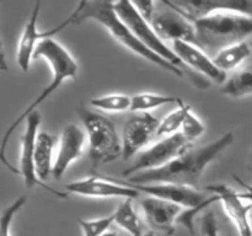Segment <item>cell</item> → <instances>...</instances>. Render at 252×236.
Here are the masks:
<instances>
[{
  "instance_id": "obj_32",
  "label": "cell",
  "mask_w": 252,
  "mask_h": 236,
  "mask_svg": "<svg viewBox=\"0 0 252 236\" xmlns=\"http://www.w3.org/2000/svg\"><path fill=\"white\" fill-rule=\"evenodd\" d=\"M233 177L241 187H244V188H245V192H244V193H239L240 194L241 198H243L244 201H249L250 203H252V184L246 183L245 181H243V179H241L239 176H236V175H234Z\"/></svg>"
},
{
  "instance_id": "obj_7",
  "label": "cell",
  "mask_w": 252,
  "mask_h": 236,
  "mask_svg": "<svg viewBox=\"0 0 252 236\" xmlns=\"http://www.w3.org/2000/svg\"><path fill=\"white\" fill-rule=\"evenodd\" d=\"M189 149H191V143L181 132L162 138L152 148L140 152L134 162L123 171V176L128 179L138 172L161 169Z\"/></svg>"
},
{
  "instance_id": "obj_10",
  "label": "cell",
  "mask_w": 252,
  "mask_h": 236,
  "mask_svg": "<svg viewBox=\"0 0 252 236\" xmlns=\"http://www.w3.org/2000/svg\"><path fill=\"white\" fill-rule=\"evenodd\" d=\"M160 120L149 112H137L130 116L123 127L122 157L128 160L139 152L153 135L157 134Z\"/></svg>"
},
{
  "instance_id": "obj_30",
  "label": "cell",
  "mask_w": 252,
  "mask_h": 236,
  "mask_svg": "<svg viewBox=\"0 0 252 236\" xmlns=\"http://www.w3.org/2000/svg\"><path fill=\"white\" fill-rule=\"evenodd\" d=\"M202 233L204 236H219L218 221L213 211H208L202 218Z\"/></svg>"
},
{
  "instance_id": "obj_34",
  "label": "cell",
  "mask_w": 252,
  "mask_h": 236,
  "mask_svg": "<svg viewBox=\"0 0 252 236\" xmlns=\"http://www.w3.org/2000/svg\"><path fill=\"white\" fill-rule=\"evenodd\" d=\"M143 236H157V234L153 233V231H145Z\"/></svg>"
},
{
  "instance_id": "obj_16",
  "label": "cell",
  "mask_w": 252,
  "mask_h": 236,
  "mask_svg": "<svg viewBox=\"0 0 252 236\" xmlns=\"http://www.w3.org/2000/svg\"><path fill=\"white\" fill-rule=\"evenodd\" d=\"M150 25L162 41L167 39L172 41V43L181 41L198 47L194 24L189 22L172 9L155 14Z\"/></svg>"
},
{
  "instance_id": "obj_12",
  "label": "cell",
  "mask_w": 252,
  "mask_h": 236,
  "mask_svg": "<svg viewBox=\"0 0 252 236\" xmlns=\"http://www.w3.org/2000/svg\"><path fill=\"white\" fill-rule=\"evenodd\" d=\"M128 186L133 187L137 191L147 193L154 198L164 199L171 203L179 204L182 208H193L202 206L211 201L212 197H207L203 192L197 188H191L186 186H177L169 183H153V184H132L125 181Z\"/></svg>"
},
{
  "instance_id": "obj_33",
  "label": "cell",
  "mask_w": 252,
  "mask_h": 236,
  "mask_svg": "<svg viewBox=\"0 0 252 236\" xmlns=\"http://www.w3.org/2000/svg\"><path fill=\"white\" fill-rule=\"evenodd\" d=\"M103 236H120V235H118L116 231H107V233H106Z\"/></svg>"
},
{
  "instance_id": "obj_29",
  "label": "cell",
  "mask_w": 252,
  "mask_h": 236,
  "mask_svg": "<svg viewBox=\"0 0 252 236\" xmlns=\"http://www.w3.org/2000/svg\"><path fill=\"white\" fill-rule=\"evenodd\" d=\"M218 201H219V197L216 196V194H213L211 198V201L207 202V203L202 204V206H193V208H187L186 210H182L181 214L179 215V218H177V224H181V225H184L185 228H186L187 230L192 234V235H194V226H193L194 216H196L197 214L202 210V209H204L206 206H211L212 203H214V202H218Z\"/></svg>"
},
{
  "instance_id": "obj_19",
  "label": "cell",
  "mask_w": 252,
  "mask_h": 236,
  "mask_svg": "<svg viewBox=\"0 0 252 236\" xmlns=\"http://www.w3.org/2000/svg\"><path fill=\"white\" fill-rule=\"evenodd\" d=\"M59 143V139L56 135H51L47 132H41L37 135L36 147H34V169H36L37 177L42 182L46 181L52 176L53 172V157L54 145Z\"/></svg>"
},
{
  "instance_id": "obj_26",
  "label": "cell",
  "mask_w": 252,
  "mask_h": 236,
  "mask_svg": "<svg viewBox=\"0 0 252 236\" xmlns=\"http://www.w3.org/2000/svg\"><path fill=\"white\" fill-rule=\"evenodd\" d=\"M78 223L83 229L84 236H103L108 231L110 226L115 223V219L113 215L94 219V220L78 219Z\"/></svg>"
},
{
  "instance_id": "obj_4",
  "label": "cell",
  "mask_w": 252,
  "mask_h": 236,
  "mask_svg": "<svg viewBox=\"0 0 252 236\" xmlns=\"http://www.w3.org/2000/svg\"><path fill=\"white\" fill-rule=\"evenodd\" d=\"M198 48L217 53L244 42L252 34V17L230 11H213L194 22Z\"/></svg>"
},
{
  "instance_id": "obj_21",
  "label": "cell",
  "mask_w": 252,
  "mask_h": 236,
  "mask_svg": "<svg viewBox=\"0 0 252 236\" xmlns=\"http://www.w3.org/2000/svg\"><path fill=\"white\" fill-rule=\"evenodd\" d=\"M115 223L132 236L144 235V226L132 206V199H126L112 214Z\"/></svg>"
},
{
  "instance_id": "obj_20",
  "label": "cell",
  "mask_w": 252,
  "mask_h": 236,
  "mask_svg": "<svg viewBox=\"0 0 252 236\" xmlns=\"http://www.w3.org/2000/svg\"><path fill=\"white\" fill-rule=\"evenodd\" d=\"M251 54V48L249 43L245 41L240 43L233 44L230 47H226L223 51L218 52L213 58L214 63L220 70L224 73L229 70H233L240 63H243L246 58Z\"/></svg>"
},
{
  "instance_id": "obj_28",
  "label": "cell",
  "mask_w": 252,
  "mask_h": 236,
  "mask_svg": "<svg viewBox=\"0 0 252 236\" xmlns=\"http://www.w3.org/2000/svg\"><path fill=\"white\" fill-rule=\"evenodd\" d=\"M204 130H206V127H204L203 123L201 122V119H199L197 116H194L193 113H192V111H189L181 129V133L185 135V138H186L189 143H192L193 140H196L197 138L201 137L204 133Z\"/></svg>"
},
{
  "instance_id": "obj_2",
  "label": "cell",
  "mask_w": 252,
  "mask_h": 236,
  "mask_svg": "<svg viewBox=\"0 0 252 236\" xmlns=\"http://www.w3.org/2000/svg\"><path fill=\"white\" fill-rule=\"evenodd\" d=\"M68 20L70 25H80L88 20H94V21L98 22L101 26L105 27L116 41H118L121 44L127 47L128 49L134 52L138 56L143 57L145 60L150 61V63L155 64V65L160 66L164 70L180 76V78L185 75V71L153 53L135 37L132 30L117 15L115 10V2L102 1V0L80 1L76 9L68 17Z\"/></svg>"
},
{
  "instance_id": "obj_11",
  "label": "cell",
  "mask_w": 252,
  "mask_h": 236,
  "mask_svg": "<svg viewBox=\"0 0 252 236\" xmlns=\"http://www.w3.org/2000/svg\"><path fill=\"white\" fill-rule=\"evenodd\" d=\"M162 4L176 11L192 24L213 11H230L252 17L251 0H213V1L187 0V1H162Z\"/></svg>"
},
{
  "instance_id": "obj_24",
  "label": "cell",
  "mask_w": 252,
  "mask_h": 236,
  "mask_svg": "<svg viewBox=\"0 0 252 236\" xmlns=\"http://www.w3.org/2000/svg\"><path fill=\"white\" fill-rule=\"evenodd\" d=\"M181 98L172 97V96L157 95V93H138L132 97V106L130 111L133 112H148L153 108L161 107L169 103H177L179 105Z\"/></svg>"
},
{
  "instance_id": "obj_15",
  "label": "cell",
  "mask_w": 252,
  "mask_h": 236,
  "mask_svg": "<svg viewBox=\"0 0 252 236\" xmlns=\"http://www.w3.org/2000/svg\"><path fill=\"white\" fill-rule=\"evenodd\" d=\"M206 191L219 197V201L223 204V208L240 236H252V226L250 221V211L252 203L245 204L240 194L236 193L231 187L226 184H211Z\"/></svg>"
},
{
  "instance_id": "obj_36",
  "label": "cell",
  "mask_w": 252,
  "mask_h": 236,
  "mask_svg": "<svg viewBox=\"0 0 252 236\" xmlns=\"http://www.w3.org/2000/svg\"><path fill=\"white\" fill-rule=\"evenodd\" d=\"M251 46H252V43H251Z\"/></svg>"
},
{
  "instance_id": "obj_9",
  "label": "cell",
  "mask_w": 252,
  "mask_h": 236,
  "mask_svg": "<svg viewBox=\"0 0 252 236\" xmlns=\"http://www.w3.org/2000/svg\"><path fill=\"white\" fill-rule=\"evenodd\" d=\"M65 188L69 193L97 198L125 197L126 199H134L140 196L139 191L128 186L122 179L106 176H90L88 178L70 182L65 184Z\"/></svg>"
},
{
  "instance_id": "obj_1",
  "label": "cell",
  "mask_w": 252,
  "mask_h": 236,
  "mask_svg": "<svg viewBox=\"0 0 252 236\" xmlns=\"http://www.w3.org/2000/svg\"><path fill=\"white\" fill-rule=\"evenodd\" d=\"M233 132H228L219 139L194 149H189L161 169L138 172L127 182L132 184L169 183L197 188L202 174L212 161L234 143Z\"/></svg>"
},
{
  "instance_id": "obj_22",
  "label": "cell",
  "mask_w": 252,
  "mask_h": 236,
  "mask_svg": "<svg viewBox=\"0 0 252 236\" xmlns=\"http://www.w3.org/2000/svg\"><path fill=\"white\" fill-rule=\"evenodd\" d=\"M220 92L231 97L252 95V65L231 75L220 86Z\"/></svg>"
},
{
  "instance_id": "obj_5",
  "label": "cell",
  "mask_w": 252,
  "mask_h": 236,
  "mask_svg": "<svg viewBox=\"0 0 252 236\" xmlns=\"http://www.w3.org/2000/svg\"><path fill=\"white\" fill-rule=\"evenodd\" d=\"M79 118L89 137V157L93 170L122 156V139L115 124L105 116L98 115L84 106L76 108Z\"/></svg>"
},
{
  "instance_id": "obj_8",
  "label": "cell",
  "mask_w": 252,
  "mask_h": 236,
  "mask_svg": "<svg viewBox=\"0 0 252 236\" xmlns=\"http://www.w3.org/2000/svg\"><path fill=\"white\" fill-rule=\"evenodd\" d=\"M41 115L38 111L32 112L29 117L26 118V125H25V132L22 134L21 140V155H20V167L19 172L22 176L25 182V186L27 188H33L34 186H41L42 188L46 189L49 193L54 194L58 198L66 199L68 194L63 192L56 191L47 186L44 182L37 177L36 169H34V147H36L37 135H38V127L41 124Z\"/></svg>"
},
{
  "instance_id": "obj_31",
  "label": "cell",
  "mask_w": 252,
  "mask_h": 236,
  "mask_svg": "<svg viewBox=\"0 0 252 236\" xmlns=\"http://www.w3.org/2000/svg\"><path fill=\"white\" fill-rule=\"evenodd\" d=\"M133 5L145 21H148L149 24L153 21V17L155 15L154 2L150 1V0H142V1H133Z\"/></svg>"
},
{
  "instance_id": "obj_14",
  "label": "cell",
  "mask_w": 252,
  "mask_h": 236,
  "mask_svg": "<svg viewBox=\"0 0 252 236\" xmlns=\"http://www.w3.org/2000/svg\"><path fill=\"white\" fill-rule=\"evenodd\" d=\"M140 206L144 211L147 224L153 233L161 234L164 236H171L175 233L177 218L184 210L179 204L154 197L142 199Z\"/></svg>"
},
{
  "instance_id": "obj_25",
  "label": "cell",
  "mask_w": 252,
  "mask_h": 236,
  "mask_svg": "<svg viewBox=\"0 0 252 236\" xmlns=\"http://www.w3.org/2000/svg\"><path fill=\"white\" fill-rule=\"evenodd\" d=\"M90 105L98 110L107 111V112H123L130 110L132 106V97L127 95H106L101 97H95L90 101Z\"/></svg>"
},
{
  "instance_id": "obj_3",
  "label": "cell",
  "mask_w": 252,
  "mask_h": 236,
  "mask_svg": "<svg viewBox=\"0 0 252 236\" xmlns=\"http://www.w3.org/2000/svg\"><path fill=\"white\" fill-rule=\"evenodd\" d=\"M37 58H44L51 65L52 71H53V78L52 81L49 83V85H47L46 88L42 90V92L37 96L36 100L14 120L11 125L6 129L4 137L1 139V145H0V160H1L2 164L10 170V171L15 172V174H20L19 169H15L11 164H9L6 160V145L9 143L10 137L14 134L15 129L21 124L24 120H26V118L31 115L32 112L36 111V108L39 105L44 102L47 98H49V96L54 92L56 90H58L61 88L62 84L69 78H75L76 74H78V64L74 60L73 57L70 56L68 51L62 46L61 43H58L57 41H54L53 38H48L42 41L41 43L37 46L36 51H34L33 59Z\"/></svg>"
},
{
  "instance_id": "obj_13",
  "label": "cell",
  "mask_w": 252,
  "mask_h": 236,
  "mask_svg": "<svg viewBox=\"0 0 252 236\" xmlns=\"http://www.w3.org/2000/svg\"><path fill=\"white\" fill-rule=\"evenodd\" d=\"M39 9H41V2L37 1L36 4H34L33 11H32L29 21H27L26 26H25V30L24 32H22V36L19 42L16 59L17 64H19V66L24 71L29 70L30 63H31V59L33 58V54L37 46H38L42 41H44V39L52 38L54 34H57L59 31L65 29L68 25H70L69 20L66 19L65 21L62 22L59 26L54 27V29L47 30V31L44 32H39L38 30H37V20H38Z\"/></svg>"
},
{
  "instance_id": "obj_23",
  "label": "cell",
  "mask_w": 252,
  "mask_h": 236,
  "mask_svg": "<svg viewBox=\"0 0 252 236\" xmlns=\"http://www.w3.org/2000/svg\"><path fill=\"white\" fill-rule=\"evenodd\" d=\"M189 111H191V106L184 103L182 100L180 101L176 110L170 112L160 122V125L157 132L158 137H169V135L175 134V133H179V129H182L185 118H186Z\"/></svg>"
},
{
  "instance_id": "obj_35",
  "label": "cell",
  "mask_w": 252,
  "mask_h": 236,
  "mask_svg": "<svg viewBox=\"0 0 252 236\" xmlns=\"http://www.w3.org/2000/svg\"><path fill=\"white\" fill-rule=\"evenodd\" d=\"M250 170H252V159H251V162H250Z\"/></svg>"
},
{
  "instance_id": "obj_18",
  "label": "cell",
  "mask_w": 252,
  "mask_h": 236,
  "mask_svg": "<svg viewBox=\"0 0 252 236\" xmlns=\"http://www.w3.org/2000/svg\"><path fill=\"white\" fill-rule=\"evenodd\" d=\"M84 142H85V135L78 125L68 124L64 127L59 139L58 154L53 162L52 177L54 179H61L68 170L69 165L81 156Z\"/></svg>"
},
{
  "instance_id": "obj_17",
  "label": "cell",
  "mask_w": 252,
  "mask_h": 236,
  "mask_svg": "<svg viewBox=\"0 0 252 236\" xmlns=\"http://www.w3.org/2000/svg\"><path fill=\"white\" fill-rule=\"evenodd\" d=\"M172 51L177 54L180 59L189 70L202 74L214 83L223 85L226 81V73L218 68L213 59L209 58L206 52L197 46L187 42L176 41L172 43Z\"/></svg>"
},
{
  "instance_id": "obj_6",
  "label": "cell",
  "mask_w": 252,
  "mask_h": 236,
  "mask_svg": "<svg viewBox=\"0 0 252 236\" xmlns=\"http://www.w3.org/2000/svg\"><path fill=\"white\" fill-rule=\"evenodd\" d=\"M115 10L116 12H117L118 16L123 20V22L132 30V32L135 34V37H137L148 49H150L153 53L159 56L160 58H162L164 60L169 61L172 65L180 68L182 71H185V73H186L187 70L189 76L193 78V83L196 84V86H199V88H206L207 86V88H208L209 83H206L203 79L198 78V75L192 74L191 71H189V69L187 68L184 64V61L177 57V54L165 44V42L160 38L159 34H158L157 32H155V30L153 29L152 25L148 21H145V20L140 16V14L137 11L134 5H133V1L121 0V1L115 2Z\"/></svg>"
},
{
  "instance_id": "obj_27",
  "label": "cell",
  "mask_w": 252,
  "mask_h": 236,
  "mask_svg": "<svg viewBox=\"0 0 252 236\" xmlns=\"http://www.w3.org/2000/svg\"><path fill=\"white\" fill-rule=\"evenodd\" d=\"M26 196L17 197L12 204L2 210L1 218H0V236H11L10 235V229H11V223L14 220V216L21 210L22 206L26 203Z\"/></svg>"
}]
</instances>
